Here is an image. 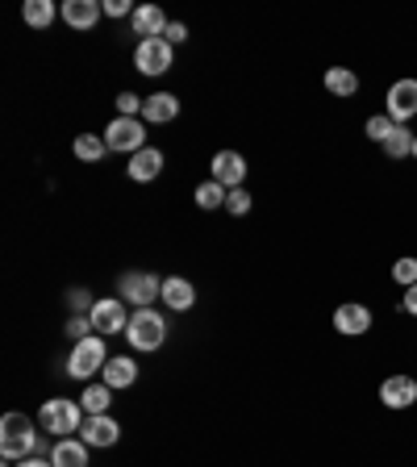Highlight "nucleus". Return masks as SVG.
<instances>
[{"instance_id":"nucleus-1","label":"nucleus","mask_w":417,"mask_h":467,"mask_svg":"<svg viewBox=\"0 0 417 467\" xmlns=\"http://www.w3.org/2000/svg\"><path fill=\"white\" fill-rule=\"evenodd\" d=\"M34 447H38V434H34L30 418L25 413H5L0 418V455H5V463L30 459Z\"/></svg>"},{"instance_id":"nucleus-2","label":"nucleus","mask_w":417,"mask_h":467,"mask_svg":"<svg viewBox=\"0 0 417 467\" xmlns=\"http://www.w3.org/2000/svg\"><path fill=\"white\" fill-rule=\"evenodd\" d=\"M38 426L46 430V434H80V426H84V405H80V401H63V397L42 401Z\"/></svg>"},{"instance_id":"nucleus-3","label":"nucleus","mask_w":417,"mask_h":467,"mask_svg":"<svg viewBox=\"0 0 417 467\" xmlns=\"http://www.w3.org/2000/svg\"><path fill=\"white\" fill-rule=\"evenodd\" d=\"M126 339L134 350H159L163 339H168V321L155 313V309H134L126 326Z\"/></svg>"},{"instance_id":"nucleus-4","label":"nucleus","mask_w":417,"mask_h":467,"mask_svg":"<svg viewBox=\"0 0 417 467\" xmlns=\"http://www.w3.org/2000/svg\"><path fill=\"white\" fill-rule=\"evenodd\" d=\"M105 147L117 155H138L147 147V121L142 117H113L105 129Z\"/></svg>"},{"instance_id":"nucleus-5","label":"nucleus","mask_w":417,"mask_h":467,"mask_svg":"<svg viewBox=\"0 0 417 467\" xmlns=\"http://www.w3.org/2000/svg\"><path fill=\"white\" fill-rule=\"evenodd\" d=\"M105 363H109V355H105V342H100V339H84V342H76V347H71L67 376L88 380V384H92V376H97V371H105Z\"/></svg>"},{"instance_id":"nucleus-6","label":"nucleus","mask_w":417,"mask_h":467,"mask_svg":"<svg viewBox=\"0 0 417 467\" xmlns=\"http://www.w3.org/2000/svg\"><path fill=\"white\" fill-rule=\"evenodd\" d=\"M117 289H121V300H126V305H138V309H150V300L163 297L159 276H150V271H126Z\"/></svg>"},{"instance_id":"nucleus-7","label":"nucleus","mask_w":417,"mask_h":467,"mask_svg":"<svg viewBox=\"0 0 417 467\" xmlns=\"http://www.w3.org/2000/svg\"><path fill=\"white\" fill-rule=\"evenodd\" d=\"M171 59H176V50H171L168 38H147L134 50V67H138L142 76H163V71H171Z\"/></svg>"},{"instance_id":"nucleus-8","label":"nucleus","mask_w":417,"mask_h":467,"mask_svg":"<svg viewBox=\"0 0 417 467\" xmlns=\"http://www.w3.org/2000/svg\"><path fill=\"white\" fill-rule=\"evenodd\" d=\"M388 117L397 121V126H405V121L417 117V80H397L392 88H388Z\"/></svg>"},{"instance_id":"nucleus-9","label":"nucleus","mask_w":417,"mask_h":467,"mask_svg":"<svg viewBox=\"0 0 417 467\" xmlns=\"http://www.w3.org/2000/svg\"><path fill=\"white\" fill-rule=\"evenodd\" d=\"M371 309L368 305H359V300H347V305H338L334 309V330L338 334H347V339H363L371 330Z\"/></svg>"},{"instance_id":"nucleus-10","label":"nucleus","mask_w":417,"mask_h":467,"mask_svg":"<svg viewBox=\"0 0 417 467\" xmlns=\"http://www.w3.org/2000/svg\"><path fill=\"white\" fill-rule=\"evenodd\" d=\"M88 318H92V330H97V334H121V330L129 326V318H126V300H117V297L97 300Z\"/></svg>"},{"instance_id":"nucleus-11","label":"nucleus","mask_w":417,"mask_h":467,"mask_svg":"<svg viewBox=\"0 0 417 467\" xmlns=\"http://www.w3.org/2000/svg\"><path fill=\"white\" fill-rule=\"evenodd\" d=\"M213 179H218L226 192L242 188V179H247V159H242L239 150H218V155H213Z\"/></svg>"},{"instance_id":"nucleus-12","label":"nucleus","mask_w":417,"mask_h":467,"mask_svg":"<svg viewBox=\"0 0 417 467\" xmlns=\"http://www.w3.org/2000/svg\"><path fill=\"white\" fill-rule=\"evenodd\" d=\"M417 401V380L413 376H388L380 384V405L384 409H409Z\"/></svg>"},{"instance_id":"nucleus-13","label":"nucleus","mask_w":417,"mask_h":467,"mask_svg":"<svg viewBox=\"0 0 417 467\" xmlns=\"http://www.w3.org/2000/svg\"><path fill=\"white\" fill-rule=\"evenodd\" d=\"M80 438L88 442V447H113V442L121 438V426L109 418V413H97V418H84Z\"/></svg>"},{"instance_id":"nucleus-14","label":"nucleus","mask_w":417,"mask_h":467,"mask_svg":"<svg viewBox=\"0 0 417 467\" xmlns=\"http://www.w3.org/2000/svg\"><path fill=\"white\" fill-rule=\"evenodd\" d=\"M134 34H142V42L147 38H163V34H168V13L159 9V5H138V9H134Z\"/></svg>"},{"instance_id":"nucleus-15","label":"nucleus","mask_w":417,"mask_h":467,"mask_svg":"<svg viewBox=\"0 0 417 467\" xmlns=\"http://www.w3.org/2000/svg\"><path fill=\"white\" fill-rule=\"evenodd\" d=\"M100 13H105V5H97V0H67L59 9V17L67 21L71 30H92L100 21Z\"/></svg>"},{"instance_id":"nucleus-16","label":"nucleus","mask_w":417,"mask_h":467,"mask_svg":"<svg viewBox=\"0 0 417 467\" xmlns=\"http://www.w3.org/2000/svg\"><path fill=\"white\" fill-rule=\"evenodd\" d=\"M176 113H179V100L171 92H155V96L142 100V121L147 126H168V121H176Z\"/></svg>"},{"instance_id":"nucleus-17","label":"nucleus","mask_w":417,"mask_h":467,"mask_svg":"<svg viewBox=\"0 0 417 467\" xmlns=\"http://www.w3.org/2000/svg\"><path fill=\"white\" fill-rule=\"evenodd\" d=\"M129 179L134 184H150V179L163 171V150H155V147H142L138 155H129Z\"/></svg>"},{"instance_id":"nucleus-18","label":"nucleus","mask_w":417,"mask_h":467,"mask_svg":"<svg viewBox=\"0 0 417 467\" xmlns=\"http://www.w3.org/2000/svg\"><path fill=\"white\" fill-rule=\"evenodd\" d=\"M50 463L55 467H88V442H84V438H59L55 451H50Z\"/></svg>"},{"instance_id":"nucleus-19","label":"nucleus","mask_w":417,"mask_h":467,"mask_svg":"<svg viewBox=\"0 0 417 467\" xmlns=\"http://www.w3.org/2000/svg\"><path fill=\"white\" fill-rule=\"evenodd\" d=\"M159 300H168V309L184 313V309L197 305V289H192V279L171 276V279H163V297H159Z\"/></svg>"},{"instance_id":"nucleus-20","label":"nucleus","mask_w":417,"mask_h":467,"mask_svg":"<svg viewBox=\"0 0 417 467\" xmlns=\"http://www.w3.org/2000/svg\"><path fill=\"white\" fill-rule=\"evenodd\" d=\"M100 384H109V388H129L134 384V380H138V363H134V359H109V363H105V371H100Z\"/></svg>"},{"instance_id":"nucleus-21","label":"nucleus","mask_w":417,"mask_h":467,"mask_svg":"<svg viewBox=\"0 0 417 467\" xmlns=\"http://www.w3.org/2000/svg\"><path fill=\"white\" fill-rule=\"evenodd\" d=\"M326 92H334V96H355L359 92V76L351 67H326Z\"/></svg>"},{"instance_id":"nucleus-22","label":"nucleus","mask_w":417,"mask_h":467,"mask_svg":"<svg viewBox=\"0 0 417 467\" xmlns=\"http://www.w3.org/2000/svg\"><path fill=\"white\" fill-rule=\"evenodd\" d=\"M55 0H25L21 5V17H25V25H34V30H46L50 21H55Z\"/></svg>"},{"instance_id":"nucleus-23","label":"nucleus","mask_w":417,"mask_h":467,"mask_svg":"<svg viewBox=\"0 0 417 467\" xmlns=\"http://www.w3.org/2000/svg\"><path fill=\"white\" fill-rule=\"evenodd\" d=\"M109 401H113V388L109 384H88V388H84V397H80V405H84V413H88V418H97V413H109Z\"/></svg>"},{"instance_id":"nucleus-24","label":"nucleus","mask_w":417,"mask_h":467,"mask_svg":"<svg viewBox=\"0 0 417 467\" xmlns=\"http://www.w3.org/2000/svg\"><path fill=\"white\" fill-rule=\"evenodd\" d=\"M413 138H417V134L409 126H397V129H392V138L384 142V155H388V159H413Z\"/></svg>"},{"instance_id":"nucleus-25","label":"nucleus","mask_w":417,"mask_h":467,"mask_svg":"<svg viewBox=\"0 0 417 467\" xmlns=\"http://www.w3.org/2000/svg\"><path fill=\"white\" fill-rule=\"evenodd\" d=\"M105 138H97V134H80L76 138V159L80 163H97V159H105Z\"/></svg>"},{"instance_id":"nucleus-26","label":"nucleus","mask_w":417,"mask_h":467,"mask_svg":"<svg viewBox=\"0 0 417 467\" xmlns=\"http://www.w3.org/2000/svg\"><path fill=\"white\" fill-rule=\"evenodd\" d=\"M226 197H229V192L221 188L218 179H208V184H200V188H197V205H200V209H221V205H226Z\"/></svg>"},{"instance_id":"nucleus-27","label":"nucleus","mask_w":417,"mask_h":467,"mask_svg":"<svg viewBox=\"0 0 417 467\" xmlns=\"http://www.w3.org/2000/svg\"><path fill=\"white\" fill-rule=\"evenodd\" d=\"M392 129H397V121L388 117V113H376V117H368V126H363V134H368L371 142H380V147H384V142L392 138Z\"/></svg>"},{"instance_id":"nucleus-28","label":"nucleus","mask_w":417,"mask_h":467,"mask_svg":"<svg viewBox=\"0 0 417 467\" xmlns=\"http://www.w3.org/2000/svg\"><path fill=\"white\" fill-rule=\"evenodd\" d=\"M392 279H397L401 289H413V284H417V259L413 255L397 259V263H392Z\"/></svg>"},{"instance_id":"nucleus-29","label":"nucleus","mask_w":417,"mask_h":467,"mask_svg":"<svg viewBox=\"0 0 417 467\" xmlns=\"http://www.w3.org/2000/svg\"><path fill=\"white\" fill-rule=\"evenodd\" d=\"M226 209L234 213V218H242V213H250V192H247V188H234V192H229V197H226Z\"/></svg>"},{"instance_id":"nucleus-30","label":"nucleus","mask_w":417,"mask_h":467,"mask_svg":"<svg viewBox=\"0 0 417 467\" xmlns=\"http://www.w3.org/2000/svg\"><path fill=\"white\" fill-rule=\"evenodd\" d=\"M117 109H121V117H138V113H142V96H134V92H121V96H117Z\"/></svg>"},{"instance_id":"nucleus-31","label":"nucleus","mask_w":417,"mask_h":467,"mask_svg":"<svg viewBox=\"0 0 417 467\" xmlns=\"http://www.w3.org/2000/svg\"><path fill=\"white\" fill-rule=\"evenodd\" d=\"M88 330H92V318H71V321H67V334H71V339H76V342L92 339Z\"/></svg>"},{"instance_id":"nucleus-32","label":"nucleus","mask_w":417,"mask_h":467,"mask_svg":"<svg viewBox=\"0 0 417 467\" xmlns=\"http://www.w3.org/2000/svg\"><path fill=\"white\" fill-rule=\"evenodd\" d=\"M105 13H109V17H134V9H129V0H105Z\"/></svg>"},{"instance_id":"nucleus-33","label":"nucleus","mask_w":417,"mask_h":467,"mask_svg":"<svg viewBox=\"0 0 417 467\" xmlns=\"http://www.w3.org/2000/svg\"><path fill=\"white\" fill-rule=\"evenodd\" d=\"M163 38H168L171 46H176V42H184V38H188V30H184L179 21H171V25H168V34H163Z\"/></svg>"},{"instance_id":"nucleus-34","label":"nucleus","mask_w":417,"mask_h":467,"mask_svg":"<svg viewBox=\"0 0 417 467\" xmlns=\"http://www.w3.org/2000/svg\"><path fill=\"white\" fill-rule=\"evenodd\" d=\"M401 309H405L409 318H417V284H413V289H405V300H401Z\"/></svg>"},{"instance_id":"nucleus-35","label":"nucleus","mask_w":417,"mask_h":467,"mask_svg":"<svg viewBox=\"0 0 417 467\" xmlns=\"http://www.w3.org/2000/svg\"><path fill=\"white\" fill-rule=\"evenodd\" d=\"M71 305H76V309H88V305H97V300H88V292L76 289V292H71Z\"/></svg>"},{"instance_id":"nucleus-36","label":"nucleus","mask_w":417,"mask_h":467,"mask_svg":"<svg viewBox=\"0 0 417 467\" xmlns=\"http://www.w3.org/2000/svg\"><path fill=\"white\" fill-rule=\"evenodd\" d=\"M13 467H55V463H46V459L30 455V459H21V463H13Z\"/></svg>"},{"instance_id":"nucleus-37","label":"nucleus","mask_w":417,"mask_h":467,"mask_svg":"<svg viewBox=\"0 0 417 467\" xmlns=\"http://www.w3.org/2000/svg\"><path fill=\"white\" fill-rule=\"evenodd\" d=\"M413 159H417V138H413Z\"/></svg>"}]
</instances>
